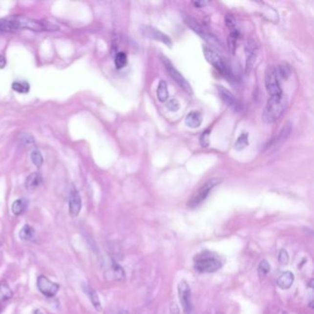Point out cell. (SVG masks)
Instances as JSON below:
<instances>
[{
    "label": "cell",
    "instance_id": "31",
    "mask_svg": "<svg viewBox=\"0 0 314 314\" xmlns=\"http://www.w3.org/2000/svg\"><path fill=\"white\" fill-rule=\"evenodd\" d=\"M31 159H32V161L33 162V164L40 168L41 166L42 165V162H43V158H42V155L41 153L39 150H33L32 154H31Z\"/></svg>",
    "mask_w": 314,
    "mask_h": 314
},
{
    "label": "cell",
    "instance_id": "28",
    "mask_svg": "<svg viewBox=\"0 0 314 314\" xmlns=\"http://www.w3.org/2000/svg\"><path fill=\"white\" fill-rule=\"evenodd\" d=\"M12 89L19 93H27L30 90V85L27 81H15L12 83Z\"/></svg>",
    "mask_w": 314,
    "mask_h": 314
},
{
    "label": "cell",
    "instance_id": "22",
    "mask_svg": "<svg viewBox=\"0 0 314 314\" xmlns=\"http://www.w3.org/2000/svg\"><path fill=\"white\" fill-rule=\"evenodd\" d=\"M34 235H35V230L32 228V226L28 225V224L25 225L20 230V233H19L20 239L25 241V242H29V241L33 240Z\"/></svg>",
    "mask_w": 314,
    "mask_h": 314
},
{
    "label": "cell",
    "instance_id": "15",
    "mask_svg": "<svg viewBox=\"0 0 314 314\" xmlns=\"http://www.w3.org/2000/svg\"><path fill=\"white\" fill-rule=\"evenodd\" d=\"M203 122V116H202L201 113L196 112V111H193L191 113H188L186 115V126L190 128H198L200 127Z\"/></svg>",
    "mask_w": 314,
    "mask_h": 314
},
{
    "label": "cell",
    "instance_id": "33",
    "mask_svg": "<svg viewBox=\"0 0 314 314\" xmlns=\"http://www.w3.org/2000/svg\"><path fill=\"white\" fill-rule=\"evenodd\" d=\"M225 24L227 27L232 32L237 30V23H236V20L232 15H227L225 18Z\"/></svg>",
    "mask_w": 314,
    "mask_h": 314
},
{
    "label": "cell",
    "instance_id": "19",
    "mask_svg": "<svg viewBox=\"0 0 314 314\" xmlns=\"http://www.w3.org/2000/svg\"><path fill=\"white\" fill-rule=\"evenodd\" d=\"M157 97L161 103L167 102L169 98V90H168V85L166 81H161L159 82L158 89H157Z\"/></svg>",
    "mask_w": 314,
    "mask_h": 314
},
{
    "label": "cell",
    "instance_id": "27",
    "mask_svg": "<svg viewBox=\"0 0 314 314\" xmlns=\"http://www.w3.org/2000/svg\"><path fill=\"white\" fill-rule=\"evenodd\" d=\"M86 292L88 293V296H89V299L92 303V305L94 306V308L96 309L98 312L102 311V304H101V300L99 298V296L97 294L96 291L91 289L90 287H88L87 290H86Z\"/></svg>",
    "mask_w": 314,
    "mask_h": 314
},
{
    "label": "cell",
    "instance_id": "13",
    "mask_svg": "<svg viewBox=\"0 0 314 314\" xmlns=\"http://www.w3.org/2000/svg\"><path fill=\"white\" fill-rule=\"evenodd\" d=\"M68 207H69V214L72 218H77L79 214L81 213L82 203H81V195L76 189L75 186H72L70 193H69V199H68Z\"/></svg>",
    "mask_w": 314,
    "mask_h": 314
},
{
    "label": "cell",
    "instance_id": "36",
    "mask_svg": "<svg viewBox=\"0 0 314 314\" xmlns=\"http://www.w3.org/2000/svg\"><path fill=\"white\" fill-rule=\"evenodd\" d=\"M193 3V6L196 7V8H204L205 6H207L209 2L208 1H194V2H192Z\"/></svg>",
    "mask_w": 314,
    "mask_h": 314
},
{
    "label": "cell",
    "instance_id": "21",
    "mask_svg": "<svg viewBox=\"0 0 314 314\" xmlns=\"http://www.w3.org/2000/svg\"><path fill=\"white\" fill-rule=\"evenodd\" d=\"M239 37H240V32L237 29V30L230 32L229 35V38H228V47H229L230 52L233 55L236 52L237 46H238Z\"/></svg>",
    "mask_w": 314,
    "mask_h": 314
},
{
    "label": "cell",
    "instance_id": "6",
    "mask_svg": "<svg viewBox=\"0 0 314 314\" xmlns=\"http://www.w3.org/2000/svg\"><path fill=\"white\" fill-rule=\"evenodd\" d=\"M221 267V262L214 256H202L194 262V268L200 273H214Z\"/></svg>",
    "mask_w": 314,
    "mask_h": 314
},
{
    "label": "cell",
    "instance_id": "39",
    "mask_svg": "<svg viewBox=\"0 0 314 314\" xmlns=\"http://www.w3.org/2000/svg\"><path fill=\"white\" fill-rule=\"evenodd\" d=\"M118 314H127V313H126V312H121V313H119Z\"/></svg>",
    "mask_w": 314,
    "mask_h": 314
},
{
    "label": "cell",
    "instance_id": "16",
    "mask_svg": "<svg viewBox=\"0 0 314 314\" xmlns=\"http://www.w3.org/2000/svg\"><path fill=\"white\" fill-rule=\"evenodd\" d=\"M294 283V274L290 271L284 272L277 279L276 284L282 290H289Z\"/></svg>",
    "mask_w": 314,
    "mask_h": 314
},
{
    "label": "cell",
    "instance_id": "10",
    "mask_svg": "<svg viewBox=\"0 0 314 314\" xmlns=\"http://www.w3.org/2000/svg\"><path fill=\"white\" fill-rule=\"evenodd\" d=\"M217 88L219 97L227 106H229L234 112H242L243 110L242 103L229 89L222 86H218Z\"/></svg>",
    "mask_w": 314,
    "mask_h": 314
},
{
    "label": "cell",
    "instance_id": "8",
    "mask_svg": "<svg viewBox=\"0 0 314 314\" xmlns=\"http://www.w3.org/2000/svg\"><path fill=\"white\" fill-rule=\"evenodd\" d=\"M140 31H141L142 35L145 36L146 38L161 42H163L164 44L168 45L169 47L172 44V42L170 40L169 36L167 34H165L164 32L158 30L157 28H154L151 26H147V25H143V26H141Z\"/></svg>",
    "mask_w": 314,
    "mask_h": 314
},
{
    "label": "cell",
    "instance_id": "30",
    "mask_svg": "<svg viewBox=\"0 0 314 314\" xmlns=\"http://www.w3.org/2000/svg\"><path fill=\"white\" fill-rule=\"evenodd\" d=\"M270 272V265L268 264V262L266 260H263L261 261L260 265L258 266V274L259 276L264 277L266 276V274Z\"/></svg>",
    "mask_w": 314,
    "mask_h": 314
},
{
    "label": "cell",
    "instance_id": "3",
    "mask_svg": "<svg viewBox=\"0 0 314 314\" xmlns=\"http://www.w3.org/2000/svg\"><path fill=\"white\" fill-rule=\"evenodd\" d=\"M266 90L269 96H277L283 93L282 87L279 81V78L275 70V66L269 65L266 71V79H265Z\"/></svg>",
    "mask_w": 314,
    "mask_h": 314
},
{
    "label": "cell",
    "instance_id": "4",
    "mask_svg": "<svg viewBox=\"0 0 314 314\" xmlns=\"http://www.w3.org/2000/svg\"><path fill=\"white\" fill-rule=\"evenodd\" d=\"M161 62L164 65L166 71L169 73V76L171 77V79L177 83L178 85L184 89L186 92L192 94L193 93V89L191 87V85L189 84V82L186 81V78L178 71L177 69L174 67V65L169 60V58L165 57H161Z\"/></svg>",
    "mask_w": 314,
    "mask_h": 314
},
{
    "label": "cell",
    "instance_id": "26",
    "mask_svg": "<svg viewBox=\"0 0 314 314\" xmlns=\"http://www.w3.org/2000/svg\"><path fill=\"white\" fill-rule=\"evenodd\" d=\"M248 146H249V134L246 132H243L242 135L238 137L234 147L236 150L240 151V150H243Z\"/></svg>",
    "mask_w": 314,
    "mask_h": 314
},
{
    "label": "cell",
    "instance_id": "14",
    "mask_svg": "<svg viewBox=\"0 0 314 314\" xmlns=\"http://www.w3.org/2000/svg\"><path fill=\"white\" fill-rule=\"evenodd\" d=\"M20 29L16 17L9 19H0V32H13Z\"/></svg>",
    "mask_w": 314,
    "mask_h": 314
},
{
    "label": "cell",
    "instance_id": "2",
    "mask_svg": "<svg viewBox=\"0 0 314 314\" xmlns=\"http://www.w3.org/2000/svg\"><path fill=\"white\" fill-rule=\"evenodd\" d=\"M221 182H222V180L219 178H212V179L209 180L195 193H193L191 199L188 201L187 207L191 209H193L197 208L198 206H200L202 203L209 197L211 191L216 186H218Z\"/></svg>",
    "mask_w": 314,
    "mask_h": 314
},
{
    "label": "cell",
    "instance_id": "25",
    "mask_svg": "<svg viewBox=\"0 0 314 314\" xmlns=\"http://www.w3.org/2000/svg\"><path fill=\"white\" fill-rule=\"evenodd\" d=\"M27 205H28V203L23 198H21V199H18L16 201L13 202V204L11 206L12 213L16 216L21 215L26 209Z\"/></svg>",
    "mask_w": 314,
    "mask_h": 314
},
{
    "label": "cell",
    "instance_id": "12",
    "mask_svg": "<svg viewBox=\"0 0 314 314\" xmlns=\"http://www.w3.org/2000/svg\"><path fill=\"white\" fill-rule=\"evenodd\" d=\"M179 297L182 306L186 314H190L191 312V290L190 287L186 281H182L178 286Z\"/></svg>",
    "mask_w": 314,
    "mask_h": 314
},
{
    "label": "cell",
    "instance_id": "5",
    "mask_svg": "<svg viewBox=\"0 0 314 314\" xmlns=\"http://www.w3.org/2000/svg\"><path fill=\"white\" fill-rule=\"evenodd\" d=\"M292 133V124L288 122L286 125H284L282 129L279 131V133L271 140L269 145L267 146L266 150L268 153H273L276 150H278L282 147L285 142L289 139Z\"/></svg>",
    "mask_w": 314,
    "mask_h": 314
},
{
    "label": "cell",
    "instance_id": "38",
    "mask_svg": "<svg viewBox=\"0 0 314 314\" xmlns=\"http://www.w3.org/2000/svg\"><path fill=\"white\" fill-rule=\"evenodd\" d=\"M33 314H42V313H41V311H39V310H37V311H35V312L33 313Z\"/></svg>",
    "mask_w": 314,
    "mask_h": 314
},
{
    "label": "cell",
    "instance_id": "34",
    "mask_svg": "<svg viewBox=\"0 0 314 314\" xmlns=\"http://www.w3.org/2000/svg\"><path fill=\"white\" fill-rule=\"evenodd\" d=\"M167 108L170 112H177L180 108V103L176 99H171L167 103Z\"/></svg>",
    "mask_w": 314,
    "mask_h": 314
},
{
    "label": "cell",
    "instance_id": "9",
    "mask_svg": "<svg viewBox=\"0 0 314 314\" xmlns=\"http://www.w3.org/2000/svg\"><path fill=\"white\" fill-rule=\"evenodd\" d=\"M203 51H204V56L210 64H212L218 71L222 74H225L227 72V66L223 59L214 49L205 45L203 47Z\"/></svg>",
    "mask_w": 314,
    "mask_h": 314
},
{
    "label": "cell",
    "instance_id": "37",
    "mask_svg": "<svg viewBox=\"0 0 314 314\" xmlns=\"http://www.w3.org/2000/svg\"><path fill=\"white\" fill-rule=\"evenodd\" d=\"M5 65H6V59L5 57L0 55V68H4Z\"/></svg>",
    "mask_w": 314,
    "mask_h": 314
},
{
    "label": "cell",
    "instance_id": "32",
    "mask_svg": "<svg viewBox=\"0 0 314 314\" xmlns=\"http://www.w3.org/2000/svg\"><path fill=\"white\" fill-rule=\"evenodd\" d=\"M210 129H207L205 130L200 136V139H199V142H200V145L203 147H207L209 145V137H210Z\"/></svg>",
    "mask_w": 314,
    "mask_h": 314
},
{
    "label": "cell",
    "instance_id": "40",
    "mask_svg": "<svg viewBox=\"0 0 314 314\" xmlns=\"http://www.w3.org/2000/svg\"><path fill=\"white\" fill-rule=\"evenodd\" d=\"M0 313H1V305H0Z\"/></svg>",
    "mask_w": 314,
    "mask_h": 314
},
{
    "label": "cell",
    "instance_id": "7",
    "mask_svg": "<svg viewBox=\"0 0 314 314\" xmlns=\"http://www.w3.org/2000/svg\"><path fill=\"white\" fill-rule=\"evenodd\" d=\"M37 288L42 295L47 298L55 297L60 289L57 283L53 282L47 276L42 274L37 278Z\"/></svg>",
    "mask_w": 314,
    "mask_h": 314
},
{
    "label": "cell",
    "instance_id": "18",
    "mask_svg": "<svg viewBox=\"0 0 314 314\" xmlns=\"http://www.w3.org/2000/svg\"><path fill=\"white\" fill-rule=\"evenodd\" d=\"M42 175L39 172H33L30 174L25 182V186L28 190H34L42 184Z\"/></svg>",
    "mask_w": 314,
    "mask_h": 314
},
{
    "label": "cell",
    "instance_id": "11",
    "mask_svg": "<svg viewBox=\"0 0 314 314\" xmlns=\"http://www.w3.org/2000/svg\"><path fill=\"white\" fill-rule=\"evenodd\" d=\"M245 54H246V62H245V72L251 73L253 68L256 57L258 56V45L256 42L252 38L247 40L245 44Z\"/></svg>",
    "mask_w": 314,
    "mask_h": 314
},
{
    "label": "cell",
    "instance_id": "1",
    "mask_svg": "<svg viewBox=\"0 0 314 314\" xmlns=\"http://www.w3.org/2000/svg\"><path fill=\"white\" fill-rule=\"evenodd\" d=\"M287 108V99L284 94L270 96L263 112V120L266 124L277 121Z\"/></svg>",
    "mask_w": 314,
    "mask_h": 314
},
{
    "label": "cell",
    "instance_id": "35",
    "mask_svg": "<svg viewBox=\"0 0 314 314\" xmlns=\"http://www.w3.org/2000/svg\"><path fill=\"white\" fill-rule=\"evenodd\" d=\"M278 260L280 262V264L283 265V266H286L289 264V261H290V257H289V254H288V251L286 250L280 251L279 252V255H278Z\"/></svg>",
    "mask_w": 314,
    "mask_h": 314
},
{
    "label": "cell",
    "instance_id": "17",
    "mask_svg": "<svg viewBox=\"0 0 314 314\" xmlns=\"http://www.w3.org/2000/svg\"><path fill=\"white\" fill-rule=\"evenodd\" d=\"M108 276H111L113 280H123L125 279V271L117 263L113 261L110 270L108 271Z\"/></svg>",
    "mask_w": 314,
    "mask_h": 314
},
{
    "label": "cell",
    "instance_id": "24",
    "mask_svg": "<svg viewBox=\"0 0 314 314\" xmlns=\"http://www.w3.org/2000/svg\"><path fill=\"white\" fill-rule=\"evenodd\" d=\"M275 70L277 73V76L282 80H288L291 75V68H290V64L287 63H281L278 64L277 66H275Z\"/></svg>",
    "mask_w": 314,
    "mask_h": 314
},
{
    "label": "cell",
    "instance_id": "29",
    "mask_svg": "<svg viewBox=\"0 0 314 314\" xmlns=\"http://www.w3.org/2000/svg\"><path fill=\"white\" fill-rule=\"evenodd\" d=\"M114 64L117 69L124 68L127 64V56L123 52L118 53L114 57Z\"/></svg>",
    "mask_w": 314,
    "mask_h": 314
},
{
    "label": "cell",
    "instance_id": "23",
    "mask_svg": "<svg viewBox=\"0 0 314 314\" xmlns=\"http://www.w3.org/2000/svg\"><path fill=\"white\" fill-rule=\"evenodd\" d=\"M13 297V292L6 281L0 282V302L6 301Z\"/></svg>",
    "mask_w": 314,
    "mask_h": 314
},
{
    "label": "cell",
    "instance_id": "20",
    "mask_svg": "<svg viewBox=\"0 0 314 314\" xmlns=\"http://www.w3.org/2000/svg\"><path fill=\"white\" fill-rule=\"evenodd\" d=\"M186 23L193 30V32H196L198 35H200L203 39H204V38L206 37V35L209 33V32L205 31V29H204L201 25L199 24L195 20H193V19L190 18V17L186 18Z\"/></svg>",
    "mask_w": 314,
    "mask_h": 314
}]
</instances>
